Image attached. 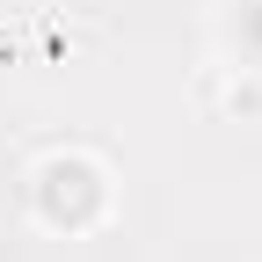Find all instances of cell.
Wrapping results in <instances>:
<instances>
[{"instance_id": "cell-1", "label": "cell", "mask_w": 262, "mask_h": 262, "mask_svg": "<svg viewBox=\"0 0 262 262\" xmlns=\"http://www.w3.org/2000/svg\"><path fill=\"white\" fill-rule=\"evenodd\" d=\"M29 196H37V211L51 226H66V233H80V226H95L110 211V175L95 168L88 153H51L37 182H29Z\"/></svg>"}, {"instance_id": "cell-2", "label": "cell", "mask_w": 262, "mask_h": 262, "mask_svg": "<svg viewBox=\"0 0 262 262\" xmlns=\"http://www.w3.org/2000/svg\"><path fill=\"white\" fill-rule=\"evenodd\" d=\"M226 44L241 51V73H262V0H233V15H226Z\"/></svg>"}]
</instances>
